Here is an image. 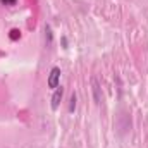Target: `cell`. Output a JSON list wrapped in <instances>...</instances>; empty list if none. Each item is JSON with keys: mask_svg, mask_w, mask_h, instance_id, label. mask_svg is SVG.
<instances>
[{"mask_svg": "<svg viewBox=\"0 0 148 148\" xmlns=\"http://www.w3.org/2000/svg\"><path fill=\"white\" fill-rule=\"evenodd\" d=\"M52 43H53L52 28H50V24H45V45H47V47H52Z\"/></svg>", "mask_w": 148, "mask_h": 148, "instance_id": "obj_4", "label": "cell"}, {"mask_svg": "<svg viewBox=\"0 0 148 148\" xmlns=\"http://www.w3.org/2000/svg\"><path fill=\"white\" fill-rule=\"evenodd\" d=\"M16 2H17V0H0L2 5H14Z\"/></svg>", "mask_w": 148, "mask_h": 148, "instance_id": "obj_7", "label": "cell"}, {"mask_svg": "<svg viewBox=\"0 0 148 148\" xmlns=\"http://www.w3.org/2000/svg\"><path fill=\"white\" fill-rule=\"evenodd\" d=\"M62 97H64V88L59 84L55 90H53V95H52V103H50V107H52V110H57L59 109V105H60V102H62Z\"/></svg>", "mask_w": 148, "mask_h": 148, "instance_id": "obj_2", "label": "cell"}, {"mask_svg": "<svg viewBox=\"0 0 148 148\" xmlns=\"http://www.w3.org/2000/svg\"><path fill=\"white\" fill-rule=\"evenodd\" d=\"M76 102H77V97H76V93H73V95H71V100H69V112H74Z\"/></svg>", "mask_w": 148, "mask_h": 148, "instance_id": "obj_6", "label": "cell"}, {"mask_svg": "<svg viewBox=\"0 0 148 148\" xmlns=\"http://www.w3.org/2000/svg\"><path fill=\"white\" fill-rule=\"evenodd\" d=\"M9 38H10L12 41L19 40V38H21V29H17V28H12V29H10V33H9Z\"/></svg>", "mask_w": 148, "mask_h": 148, "instance_id": "obj_5", "label": "cell"}, {"mask_svg": "<svg viewBox=\"0 0 148 148\" xmlns=\"http://www.w3.org/2000/svg\"><path fill=\"white\" fill-rule=\"evenodd\" d=\"M91 86H93V97H95V103H100L102 102V97H100V86L97 83L95 77H91Z\"/></svg>", "mask_w": 148, "mask_h": 148, "instance_id": "obj_3", "label": "cell"}, {"mask_svg": "<svg viewBox=\"0 0 148 148\" xmlns=\"http://www.w3.org/2000/svg\"><path fill=\"white\" fill-rule=\"evenodd\" d=\"M60 67H57V66H53L52 69H50V73H48V79H47V86L50 88V90H55L59 84H60Z\"/></svg>", "mask_w": 148, "mask_h": 148, "instance_id": "obj_1", "label": "cell"}]
</instances>
